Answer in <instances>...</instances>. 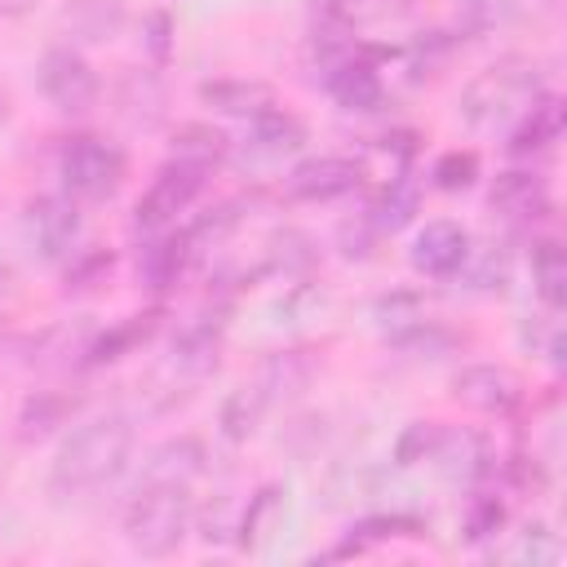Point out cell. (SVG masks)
<instances>
[{
    "mask_svg": "<svg viewBox=\"0 0 567 567\" xmlns=\"http://www.w3.org/2000/svg\"><path fill=\"white\" fill-rule=\"evenodd\" d=\"M385 213H381V226H403L408 217H412V208H416V199H412V190H403V186H394V190H385V204H381Z\"/></svg>",
    "mask_w": 567,
    "mask_h": 567,
    "instance_id": "603a6c76",
    "label": "cell"
},
{
    "mask_svg": "<svg viewBox=\"0 0 567 567\" xmlns=\"http://www.w3.org/2000/svg\"><path fill=\"white\" fill-rule=\"evenodd\" d=\"M71 199H111L124 182V151L102 137H71L58 159Z\"/></svg>",
    "mask_w": 567,
    "mask_h": 567,
    "instance_id": "277c9868",
    "label": "cell"
},
{
    "mask_svg": "<svg viewBox=\"0 0 567 567\" xmlns=\"http://www.w3.org/2000/svg\"><path fill=\"white\" fill-rule=\"evenodd\" d=\"M4 115H9V97L0 93V120H4Z\"/></svg>",
    "mask_w": 567,
    "mask_h": 567,
    "instance_id": "4316f807",
    "label": "cell"
},
{
    "mask_svg": "<svg viewBox=\"0 0 567 567\" xmlns=\"http://www.w3.org/2000/svg\"><path fill=\"white\" fill-rule=\"evenodd\" d=\"M27 230H31L35 248H40L44 257H62V252H71V244L80 239V213H75V204L62 199V195H40V199H31V208H27Z\"/></svg>",
    "mask_w": 567,
    "mask_h": 567,
    "instance_id": "9c48e42d",
    "label": "cell"
},
{
    "mask_svg": "<svg viewBox=\"0 0 567 567\" xmlns=\"http://www.w3.org/2000/svg\"><path fill=\"white\" fill-rule=\"evenodd\" d=\"M563 133V102L554 97V93H540L527 111H523V124H518V133H514V151H540V146H549L554 137Z\"/></svg>",
    "mask_w": 567,
    "mask_h": 567,
    "instance_id": "9a60e30c",
    "label": "cell"
},
{
    "mask_svg": "<svg viewBox=\"0 0 567 567\" xmlns=\"http://www.w3.org/2000/svg\"><path fill=\"white\" fill-rule=\"evenodd\" d=\"M492 204L514 217H540L549 208V190L536 173H501L492 186Z\"/></svg>",
    "mask_w": 567,
    "mask_h": 567,
    "instance_id": "5bb4252c",
    "label": "cell"
},
{
    "mask_svg": "<svg viewBox=\"0 0 567 567\" xmlns=\"http://www.w3.org/2000/svg\"><path fill=\"white\" fill-rule=\"evenodd\" d=\"M204 186V168L190 159H173L155 173V182L146 186V195L137 199V230H164Z\"/></svg>",
    "mask_w": 567,
    "mask_h": 567,
    "instance_id": "8992f818",
    "label": "cell"
},
{
    "mask_svg": "<svg viewBox=\"0 0 567 567\" xmlns=\"http://www.w3.org/2000/svg\"><path fill=\"white\" fill-rule=\"evenodd\" d=\"M536 97H540L536 66L509 58V62L487 66L478 80H470V89H465V97H461V115H465L474 128H496V124L518 120Z\"/></svg>",
    "mask_w": 567,
    "mask_h": 567,
    "instance_id": "3957f363",
    "label": "cell"
},
{
    "mask_svg": "<svg viewBox=\"0 0 567 567\" xmlns=\"http://www.w3.org/2000/svg\"><path fill=\"white\" fill-rule=\"evenodd\" d=\"M470 261V235L456 221H425L412 239V266L421 275L447 279Z\"/></svg>",
    "mask_w": 567,
    "mask_h": 567,
    "instance_id": "52a82bcc",
    "label": "cell"
},
{
    "mask_svg": "<svg viewBox=\"0 0 567 567\" xmlns=\"http://www.w3.org/2000/svg\"><path fill=\"white\" fill-rule=\"evenodd\" d=\"M190 527V483L173 478H142L128 514H124V536L137 554L164 558L182 545Z\"/></svg>",
    "mask_w": 567,
    "mask_h": 567,
    "instance_id": "7a4b0ae2",
    "label": "cell"
},
{
    "mask_svg": "<svg viewBox=\"0 0 567 567\" xmlns=\"http://www.w3.org/2000/svg\"><path fill=\"white\" fill-rule=\"evenodd\" d=\"M328 93L337 97V106L346 111H377L381 106V75L368 66V62H337L332 75H328Z\"/></svg>",
    "mask_w": 567,
    "mask_h": 567,
    "instance_id": "7c38bea8",
    "label": "cell"
},
{
    "mask_svg": "<svg viewBox=\"0 0 567 567\" xmlns=\"http://www.w3.org/2000/svg\"><path fill=\"white\" fill-rule=\"evenodd\" d=\"M199 97L213 111H226V115H261L275 102V93L261 80H208L199 89Z\"/></svg>",
    "mask_w": 567,
    "mask_h": 567,
    "instance_id": "4fadbf2b",
    "label": "cell"
},
{
    "mask_svg": "<svg viewBox=\"0 0 567 567\" xmlns=\"http://www.w3.org/2000/svg\"><path fill=\"white\" fill-rule=\"evenodd\" d=\"M452 394L465 403V408H478V412H509L518 399H523V385L509 368H496V363H470L452 377Z\"/></svg>",
    "mask_w": 567,
    "mask_h": 567,
    "instance_id": "ba28073f",
    "label": "cell"
},
{
    "mask_svg": "<svg viewBox=\"0 0 567 567\" xmlns=\"http://www.w3.org/2000/svg\"><path fill=\"white\" fill-rule=\"evenodd\" d=\"M66 27L80 35V40H111L120 27H124V4L120 0H75L66 9Z\"/></svg>",
    "mask_w": 567,
    "mask_h": 567,
    "instance_id": "2e32d148",
    "label": "cell"
},
{
    "mask_svg": "<svg viewBox=\"0 0 567 567\" xmlns=\"http://www.w3.org/2000/svg\"><path fill=\"white\" fill-rule=\"evenodd\" d=\"M128 452H133V421L120 412L93 416L62 439V447L53 456L49 487L58 496H89L124 474Z\"/></svg>",
    "mask_w": 567,
    "mask_h": 567,
    "instance_id": "6da1fadb",
    "label": "cell"
},
{
    "mask_svg": "<svg viewBox=\"0 0 567 567\" xmlns=\"http://www.w3.org/2000/svg\"><path fill=\"white\" fill-rule=\"evenodd\" d=\"M31 9H35V0H0V18H22Z\"/></svg>",
    "mask_w": 567,
    "mask_h": 567,
    "instance_id": "484cf974",
    "label": "cell"
},
{
    "mask_svg": "<svg viewBox=\"0 0 567 567\" xmlns=\"http://www.w3.org/2000/svg\"><path fill=\"white\" fill-rule=\"evenodd\" d=\"M474 173H478V159H474V155H461V151H447V155L434 164V182H439L443 190H461V186H470Z\"/></svg>",
    "mask_w": 567,
    "mask_h": 567,
    "instance_id": "7402d4cb",
    "label": "cell"
},
{
    "mask_svg": "<svg viewBox=\"0 0 567 567\" xmlns=\"http://www.w3.org/2000/svg\"><path fill=\"white\" fill-rule=\"evenodd\" d=\"M177 159H190V164H199V168H208L213 159H221L226 155V137L217 133V128H208V124H186V128H177Z\"/></svg>",
    "mask_w": 567,
    "mask_h": 567,
    "instance_id": "ffe728a7",
    "label": "cell"
},
{
    "mask_svg": "<svg viewBox=\"0 0 567 567\" xmlns=\"http://www.w3.org/2000/svg\"><path fill=\"white\" fill-rule=\"evenodd\" d=\"M359 164L354 159H341V155H319V159H306L288 173V195L292 199H337L346 190L359 186Z\"/></svg>",
    "mask_w": 567,
    "mask_h": 567,
    "instance_id": "30bf717a",
    "label": "cell"
},
{
    "mask_svg": "<svg viewBox=\"0 0 567 567\" xmlns=\"http://www.w3.org/2000/svg\"><path fill=\"white\" fill-rule=\"evenodd\" d=\"M266 403H270V399H266L261 385H244V390H235V394L226 399V408H221V430H226L230 439H248V434L257 430V416H261Z\"/></svg>",
    "mask_w": 567,
    "mask_h": 567,
    "instance_id": "d6986e66",
    "label": "cell"
},
{
    "mask_svg": "<svg viewBox=\"0 0 567 567\" xmlns=\"http://www.w3.org/2000/svg\"><path fill=\"white\" fill-rule=\"evenodd\" d=\"M168 27H173V22H168V13H151V18H146V31H151V35H146V44H151V53H155V58H164V53H168Z\"/></svg>",
    "mask_w": 567,
    "mask_h": 567,
    "instance_id": "d4e9b609",
    "label": "cell"
},
{
    "mask_svg": "<svg viewBox=\"0 0 567 567\" xmlns=\"http://www.w3.org/2000/svg\"><path fill=\"white\" fill-rule=\"evenodd\" d=\"M532 275H536V292L549 306H563V297H567V257H563V248L554 239H545L532 252Z\"/></svg>",
    "mask_w": 567,
    "mask_h": 567,
    "instance_id": "ac0fdd59",
    "label": "cell"
},
{
    "mask_svg": "<svg viewBox=\"0 0 567 567\" xmlns=\"http://www.w3.org/2000/svg\"><path fill=\"white\" fill-rule=\"evenodd\" d=\"M306 142V128L297 115L279 111V106H266L261 115H252V128H248V155L257 159H284L292 151H301Z\"/></svg>",
    "mask_w": 567,
    "mask_h": 567,
    "instance_id": "8fae6325",
    "label": "cell"
},
{
    "mask_svg": "<svg viewBox=\"0 0 567 567\" xmlns=\"http://www.w3.org/2000/svg\"><path fill=\"white\" fill-rule=\"evenodd\" d=\"M204 474V447L195 439H173L164 443L151 465H146V478H173V483H195Z\"/></svg>",
    "mask_w": 567,
    "mask_h": 567,
    "instance_id": "e0dca14e",
    "label": "cell"
},
{
    "mask_svg": "<svg viewBox=\"0 0 567 567\" xmlns=\"http://www.w3.org/2000/svg\"><path fill=\"white\" fill-rule=\"evenodd\" d=\"M523 554L532 558V563H549L554 558V536L536 523V527H527V536H523Z\"/></svg>",
    "mask_w": 567,
    "mask_h": 567,
    "instance_id": "cb8c5ba5",
    "label": "cell"
},
{
    "mask_svg": "<svg viewBox=\"0 0 567 567\" xmlns=\"http://www.w3.org/2000/svg\"><path fill=\"white\" fill-rule=\"evenodd\" d=\"M35 80H40V93L66 111V115H84L89 106H97V71L75 53V49H49L35 66Z\"/></svg>",
    "mask_w": 567,
    "mask_h": 567,
    "instance_id": "5b68a950",
    "label": "cell"
},
{
    "mask_svg": "<svg viewBox=\"0 0 567 567\" xmlns=\"http://www.w3.org/2000/svg\"><path fill=\"white\" fill-rule=\"evenodd\" d=\"M182 257H186L182 239H159V244H151V248L142 252V275H146V284H151V288H168V284L177 279V270H182Z\"/></svg>",
    "mask_w": 567,
    "mask_h": 567,
    "instance_id": "44dd1931",
    "label": "cell"
}]
</instances>
